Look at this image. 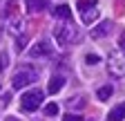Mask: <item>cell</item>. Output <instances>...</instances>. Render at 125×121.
Returning a JSON list of instances; mask_svg holds the SVG:
<instances>
[{
	"mask_svg": "<svg viewBox=\"0 0 125 121\" xmlns=\"http://www.w3.org/2000/svg\"><path fill=\"white\" fill-rule=\"evenodd\" d=\"M36 79H38V72H36L34 67H29V65H22L18 72L13 74L11 87H13V90H20V87H25V85H29V83H34Z\"/></svg>",
	"mask_w": 125,
	"mask_h": 121,
	"instance_id": "1",
	"label": "cell"
},
{
	"mask_svg": "<svg viewBox=\"0 0 125 121\" xmlns=\"http://www.w3.org/2000/svg\"><path fill=\"white\" fill-rule=\"evenodd\" d=\"M42 99H45V94H42V90H27V92L22 94V99H20V108L25 110V112H36L40 105H42Z\"/></svg>",
	"mask_w": 125,
	"mask_h": 121,
	"instance_id": "2",
	"label": "cell"
},
{
	"mask_svg": "<svg viewBox=\"0 0 125 121\" xmlns=\"http://www.w3.org/2000/svg\"><path fill=\"white\" fill-rule=\"evenodd\" d=\"M54 36L58 40V45H69L74 40H78V32L72 23H62V25H56L54 27Z\"/></svg>",
	"mask_w": 125,
	"mask_h": 121,
	"instance_id": "3",
	"label": "cell"
},
{
	"mask_svg": "<svg viewBox=\"0 0 125 121\" xmlns=\"http://www.w3.org/2000/svg\"><path fill=\"white\" fill-rule=\"evenodd\" d=\"M107 72L112 76H125V54L123 52H112L107 56Z\"/></svg>",
	"mask_w": 125,
	"mask_h": 121,
	"instance_id": "4",
	"label": "cell"
},
{
	"mask_svg": "<svg viewBox=\"0 0 125 121\" xmlns=\"http://www.w3.org/2000/svg\"><path fill=\"white\" fill-rule=\"evenodd\" d=\"M78 9H81V18L85 25H92L94 20L98 18V5L96 0H81L78 2Z\"/></svg>",
	"mask_w": 125,
	"mask_h": 121,
	"instance_id": "5",
	"label": "cell"
},
{
	"mask_svg": "<svg viewBox=\"0 0 125 121\" xmlns=\"http://www.w3.org/2000/svg\"><path fill=\"white\" fill-rule=\"evenodd\" d=\"M112 27H114L112 20H103L96 29H92V32H89V36H92V38H96V40H98V38H107L109 34H112Z\"/></svg>",
	"mask_w": 125,
	"mask_h": 121,
	"instance_id": "6",
	"label": "cell"
},
{
	"mask_svg": "<svg viewBox=\"0 0 125 121\" xmlns=\"http://www.w3.org/2000/svg\"><path fill=\"white\" fill-rule=\"evenodd\" d=\"M49 52H52V47H49V43H45V40H40V43H36L34 47L29 49V54H31V58H40V56H49Z\"/></svg>",
	"mask_w": 125,
	"mask_h": 121,
	"instance_id": "7",
	"label": "cell"
},
{
	"mask_svg": "<svg viewBox=\"0 0 125 121\" xmlns=\"http://www.w3.org/2000/svg\"><path fill=\"white\" fill-rule=\"evenodd\" d=\"M25 7L29 13H36V11H45L49 7V0H25Z\"/></svg>",
	"mask_w": 125,
	"mask_h": 121,
	"instance_id": "8",
	"label": "cell"
},
{
	"mask_svg": "<svg viewBox=\"0 0 125 121\" xmlns=\"http://www.w3.org/2000/svg\"><path fill=\"white\" fill-rule=\"evenodd\" d=\"M52 13H54L56 18H60V20H67V23H69V18H72V9H69V5H58Z\"/></svg>",
	"mask_w": 125,
	"mask_h": 121,
	"instance_id": "9",
	"label": "cell"
},
{
	"mask_svg": "<svg viewBox=\"0 0 125 121\" xmlns=\"http://www.w3.org/2000/svg\"><path fill=\"white\" fill-rule=\"evenodd\" d=\"M107 119L109 121H121V119H125V103H118L116 108H112L109 114H107Z\"/></svg>",
	"mask_w": 125,
	"mask_h": 121,
	"instance_id": "10",
	"label": "cell"
},
{
	"mask_svg": "<svg viewBox=\"0 0 125 121\" xmlns=\"http://www.w3.org/2000/svg\"><path fill=\"white\" fill-rule=\"evenodd\" d=\"M62 83H65V79H62V76H52V79H49V85H47V92H49V94L60 92Z\"/></svg>",
	"mask_w": 125,
	"mask_h": 121,
	"instance_id": "11",
	"label": "cell"
},
{
	"mask_svg": "<svg viewBox=\"0 0 125 121\" xmlns=\"http://www.w3.org/2000/svg\"><path fill=\"white\" fill-rule=\"evenodd\" d=\"M85 103H87L85 97H72V99L67 101V105H69V108H74V110H83Z\"/></svg>",
	"mask_w": 125,
	"mask_h": 121,
	"instance_id": "12",
	"label": "cell"
},
{
	"mask_svg": "<svg viewBox=\"0 0 125 121\" xmlns=\"http://www.w3.org/2000/svg\"><path fill=\"white\" fill-rule=\"evenodd\" d=\"M112 92H114V90H112V85H103V87H98L96 97H98L101 101H107L109 97H112Z\"/></svg>",
	"mask_w": 125,
	"mask_h": 121,
	"instance_id": "13",
	"label": "cell"
},
{
	"mask_svg": "<svg viewBox=\"0 0 125 121\" xmlns=\"http://www.w3.org/2000/svg\"><path fill=\"white\" fill-rule=\"evenodd\" d=\"M42 112H45V117H56L58 114V105L56 103H47L42 108Z\"/></svg>",
	"mask_w": 125,
	"mask_h": 121,
	"instance_id": "14",
	"label": "cell"
},
{
	"mask_svg": "<svg viewBox=\"0 0 125 121\" xmlns=\"http://www.w3.org/2000/svg\"><path fill=\"white\" fill-rule=\"evenodd\" d=\"M25 45H27V36H25V34H20L18 38H16V49L22 52V49H25Z\"/></svg>",
	"mask_w": 125,
	"mask_h": 121,
	"instance_id": "15",
	"label": "cell"
},
{
	"mask_svg": "<svg viewBox=\"0 0 125 121\" xmlns=\"http://www.w3.org/2000/svg\"><path fill=\"white\" fill-rule=\"evenodd\" d=\"M7 65H9V56H7V52H0V72H5Z\"/></svg>",
	"mask_w": 125,
	"mask_h": 121,
	"instance_id": "16",
	"label": "cell"
},
{
	"mask_svg": "<svg viewBox=\"0 0 125 121\" xmlns=\"http://www.w3.org/2000/svg\"><path fill=\"white\" fill-rule=\"evenodd\" d=\"M85 63H92V65H94V63H101V56H96V54H87V56H85Z\"/></svg>",
	"mask_w": 125,
	"mask_h": 121,
	"instance_id": "17",
	"label": "cell"
},
{
	"mask_svg": "<svg viewBox=\"0 0 125 121\" xmlns=\"http://www.w3.org/2000/svg\"><path fill=\"white\" fill-rule=\"evenodd\" d=\"M62 121H83V117L81 114H65V119Z\"/></svg>",
	"mask_w": 125,
	"mask_h": 121,
	"instance_id": "18",
	"label": "cell"
},
{
	"mask_svg": "<svg viewBox=\"0 0 125 121\" xmlns=\"http://www.w3.org/2000/svg\"><path fill=\"white\" fill-rule=\"evenodd\" d=\"M118 47L125 52V32H121V36H118Z\"/></svg>",
	"mask_w": 125,
	"mask_h": 121,
	"instance_id": "19",
	"label": "cell"
},
{
	"mask_svg": "<svg viewBox=\"0 0 125 121\" xmlns=\"http://www.w3.org/2000/svg\"><path fill=\"white\" fill-rule=\"evenodd\" d=\"M9 97H11V94H2V105H7V103H9Z\"/></svg>",
	"mask_w": 125,
	"mask_h": 121,
	"instance_id": "20",
	"label": "cell"
},
{
	"mask_svg": "<svg viewBox=\"0 0 125 121\" xmlns=\"http://www.w3.org/2000/svg\"><path fill=\"white\" fill-rule=\"evenodd\" d=\"M5 121H20V119H16V117H7Z\"/></svg>",
	"mask_w": 125,
	"mask_h": 121,
	"instance_id": "21",
	"label": "cell"
},
{
	"mask_svg": "<svg viewBox=\"0 0 125 121\" xmlns=\"http://www.w3.org/2000/svg\"><path fill=\"white\" fill-rule=\"evenodd\" d=\"M87 121H94V119H87Z\"/></svg>",
	"mask_w": 125,
	"mask_h": 121,
	"instance_id": "22",
	"label": "cell"
}]
</instances>
